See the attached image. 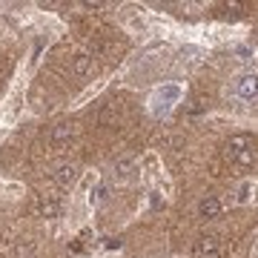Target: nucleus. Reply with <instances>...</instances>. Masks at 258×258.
<instances>
[{
	"label": "nucleus",
	"mask_w": 258,
	"mask_h": 258,
	"mask_svg": "<svg viewBox=\"0 0 258 258\" xmlns=\"http://www.w3.org/2000/svg\"><path fill=\"white\" fill-rule=\"evenodd\" d=\"M227 158L238 166H252L258 161V144L249 135H232L227 141Z\"/></svg>",
	"instance_id": "obj_1"
},
{
	"label": "nucleus",
	"mask_w": 258,
	"mask_h": 258,
	"mask_svg": "<svg viewBox=\"0 0 258 258\" xmlns=\"http://www.w3.org/2000/svg\"><path fill=\"white\" fill-rule=\"evenodd\" d=\"M230 92L235 95V98H241V101H252V98H258V72L238 75V78L232 81Z\"/></svg>",
	"instance_id": "obj_2"
},
{
	"label": "nucleus",
	"mask_w": 258,
	"mask_h": 258,
	"mask_svg": "<svg viewBox=\"0 0 258 258\" xmlns=\"http://www.w3.org/2000/svg\"><path fill=\"white\" fill-rule=\"evenodd\" d=\"M89 69H92V57L89 55H78L72 60V75H78V78H83Z\"/></svg>",
	"instance_id": "obj_7"
},
{
	"label": "nucleus",
	"mask_w": 258,
	"mask_h": 258,
	"mask_svg": "<svg viewBox=\"0 0 258 258\" xmlns=\"http://www.w3.org/2000/svg\"><path fill=\"white\" fill-rule=\"evenodd\" d=\"M75 175H78V166L75 164H63V166H57V172H55V181L60 186H69L75 181Z\"/></svg>",
	"instance_id": "obj_6"
},
{
	"label": "nucleus",
	"mask_w": 258,
	"mask_h": 258,
	"mask_svg": "<svg viewBox=\"0 0 258 258\" xmlns=\"http://www.w3.org/2000/svg\"><path fill=\"white\" fill-rule=\"evenodd\" d=\"M132 169H135V161H120V164H115V172H118V178H129L132 175Z\"/></svg>",
	"instance_id": "obj_8"
},
{
	"label": "nucleus",
	"mask_w": 258,
	"mask_h": 258,
	"mask_svg": "<svg viewBox=\"0 0 258 258\" xmlns=\"http://www.w3.org/2000/svg\"><path fill=\"white\" fill-rule=\"evenodd\" d=\"M72 135H75V126H72V123H57V126L52 129V144H55V147H63V144L72 138Z\"/></svg>",
	"instance_id": "obj_4"
},
{
	"label": "nucleus",
	"mask_w": 258,
	"mask_h": 258,
	"mask_svg": "<svg viewBox=\"0 0 258 258\" xmlns=\"http://www.w3.org/2000/svg\"><path fill=\"white\" fill-rule=\"evenodd\" d=\"M198 212H201L204 218H215V215L221 212V201H218V198H212V195H207V198L198 204Z\"/></svg>",
	"instance_id": "obj_5"
},
{
	"label": "nucleus",
	"mask_w": 258,
	"mask_h": 258,
	"mask_svg": "<svg viewBox=\"0 0 258 258\" xmlns=\"http://www.w3.org/2000/svg\"><path fill=\"white\" fill-rule=\"evenodd\" d=\"M218 252H221V238L218 235H204L195 244V255L198 258H215Z\"/></svg>",
	"instance_id": "obj_3"
}]
</instances>
